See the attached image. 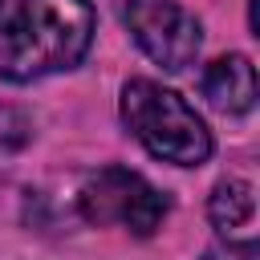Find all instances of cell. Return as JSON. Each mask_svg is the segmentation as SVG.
Returning a JSON list of instances; mask_svg holds the SVG:
<instances>
[{
  "mask_svg": "<svg viewBox=\"0 0 260 260\" xmlns=\"http://www.w3.org/2000/svg\"><path fill=\"white\" fill-rule=\"evenodd\" d=\"M199 89L203 98L228 114V118H244L252 106H256V65L244 57V53H223L215 57L203 77H199Z\"/></svg>",
  "mask_w": 260,
  "mask_h": 260,
  "instance_id": "5",
  "label": "cell"
},
{
  "mask_svg": "<svg viewBox=\"0 0 260 260\" xmlns=\"http://www.w3.org/2000/svg\"><path fill=\"white\" fill-rule=\"evenodd\" d=\"M4 4H8V0H0V12H4Z\"/></svg>",
  "mask_w": 260,
  "mask_h": 260,
  "instance_id": "8",
  "label": "cell"
},
{
  "mask_svg": "<svg viewBox=\"0 0 260 260\" xmlns=\"http://www.w3.org/2000/svg\"><path fill=\"white\" fill-rule=\"evenodd\" d=\"M122 126L142 142L146 154L175 162V167H203L215 150L207 122L187 106L183 93L150 81V77H130L118 98Z\"/></svg>",
  "mask_w": 260,
  "mask_h": 260,
  "instance_id": "2",
  "label": "cell"
},
{
  "mask_svg": "<svg viewBox=\"0 0 260 260\" xmlns=\"http://www.w3.org/2000/svg\"><path fill=\"white\" fill-rule=\"evenodd\" d=\"M89 0H16L0 12V81L24 85L49 73L77 69L93 45Z\"/></svg>",
  "mask_w": 260,
  "mask_h": 260,
  "instance_id": "1",
  "label": "cell"
},
{
  "mask_svg": "<svg viewBox=\"0 0 260 260\" xmlns=\"http://www.w3.org/2000/svg\"><path fill=\"white\" fill-rule=\"evenodd\" d=\"M252 215H256L252 183H244V179H219V183L211 187L207 219H211V228H215L223 240H240V232L252 223Z\"/></svg>",
  "mask_w": 260,
  "mask_h": 260,
  "instance_id": "6",
  "label": "cell"
},
{
  "mask_svg": "<svg viewBox=\"0 0 260 260\" xmlns=\"http://www.w3.org/2000/svg\"><path fill=\"white\" fill-rule=\"evenodd\" d=\"M203 260H260V244L252 236H244V240H219V244H211L203 252Z\"/></svg>",
  "mask_w": 260,
  "mask_h": 260,
  "instance_id": "7",
  "label": "cell"
},
{
  "mask_svg": "<svg viewBox=\"0 0 260 260\" xmlns=\"http://www.w3.org/2000/svg\"><path fill=\"white\" fill-rule=\"evenodd\" d=\"M122 24L134 37V45L167 73L187 69L199 57L203 28L195 12H187L179 0H118Z\"/></svg>",
  "mask_w": 260,
  "mask_h": 260,
  "instance_id": "4",
  "label": "cell"
},
{
  "mask_svg": "<svg viewBox=\"0 0 260 260\" xmlns=\"http://www.w3.org/2000/svg\"><path fill=\"white\" fill-rule=\"evenodd\" d=\"M167 211H171V199L130 167H102L85 175L77 191V215L93 228L118 223L134 236H154Z\"/></svg>",
  "mask_w": 260,
  "mask_h": 260,
  "instance_id": "3",
  "label": "cell"
}]
</instances>
